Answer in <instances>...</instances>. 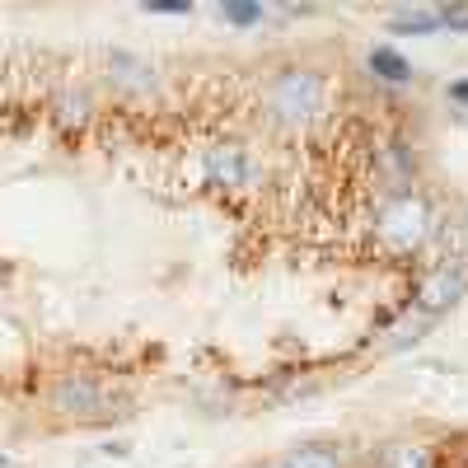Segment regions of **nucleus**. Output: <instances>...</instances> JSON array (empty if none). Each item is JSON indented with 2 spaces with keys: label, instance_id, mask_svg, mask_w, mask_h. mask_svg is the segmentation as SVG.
<instances>
[{
  "label": "nucleus",
  "instance_id": "nucleus-1",
  "mask_svg": "<svg viewBox=\"0 0 468 468\" xmlns=\"http://www.w3.org/2000/svg\"><path fill=\"white\" fill-rule=\"evenodd\" d=\"M431 225H436L431 207L421 197H412V192H399V197H388L384 211H379V239L394 253H412L431 239Z\"/></svg>",
  "mask_w": 468,
  "mask_h": 468
},
{
  "label": "nucleus",
  "instance_id": "nucleus-2",
  "mask_svg": "<svg viewBox=\"0 0 468 468\" xmlns=\"http://www.w3.org/2000/svg\"><path fill=\"white\" fill-rule=\"evenodd\" d=\"M324 103V85H319V75L314 70H304V66H286L271 75V85H267V108L282 117V122L300 127L309 122V117L319 112Z\"/></svg>",
  "mask_w": 468,
  "mask_h": 468
},
{
  "label": "nucleus",
  "instance_id": "nucleus-3",
  "mask_svg": "<svg viewBox=\"0 0 468 468\" xmlns=\"http://www.w3.org/2000/svg\"><path fill=\"white\" fill-rule=\"evenodd\" d=\"M463 295H468V258H463V253H450V258H441L431 271H426V282L417 286L412 314H421V319L436 324L441 314H450Z\"/></svg>",
  "mask_w": 468,
  "mask_h": 468
},
{
  "label": "nucleus",
  "instance_id": "nucleus-4",
  "mask_svg": "<svg viewBox=\"0 0 468 468\" xmlns=\"http://www.w3.org/2000/svg\"><path fill=\"white\" fill-rule=\"evenodd\" d=\"M117 403L122 399H112L94 375H61L52 384V408L75 421H108L117 412Z\"/></svg>",
  "mask_w": 468,
  "mask_h": 468
},
{
  "label": "nucleus",
  "instance_id": "nucleus-5",
  "mask_svg": "<svg viewBox=\"0 0 468 468\" xmlns=\"http://www.w3.org/2000/svg\"><path fill=\"white\" fill-rule=\"evenodd\" d=\"M207 178L220 183V187H249V183H258V165L244 145L225 141V145L207 150Z\"/></svg>",
  "mask_w": 468,
  "mask_h": 468
},
{
  "label": "nucleus",
  "instance_id": "nucleus-6",
  "mask_svg": "<svg viewBox=\"0 0 468 468\" xmlns=\"http://www.w3.org/2000/svg\"><path fill=\"white\" fill-rule=\"evenodd\" d=\"M366 66H370L375 80H388V85H408L412 80V61L403 52H394V48H375Z\"/></svg>",
  "mask_w": 468,
  "mask_h": 468
},
{
  "label": "nucleus",
  "instance_id": "nucleus-7",
  "mask_svg": "<svg viewBox=\"0 0 468 468\" xmlns=\"http://www.w3.org/2000/svg\"><path fill=\"white\" fill-rule=\"evenodd\" d=\"M108 75L117 85H136V90H154V70L141 61V57H132V52H112V61H108Z\"/></svg>",
  "mask_w": 468,
  "mask_h": 468
},
{
  "label": "nucleus",
  "instance_id": "nucleus-8",
  "mask_svg": "<svg viewBox=\"0 0 468 468\" xmlns=\"http://www.w3.org/2000/svg\"><path fill=\"white\" fill-rule=\"evenodd\" d=\"M277 468H342V454L333 445H300V450L282 454Z\"/></svg>",
  "mask_w": 468,
  "mask_h": 468
},
{
  "label": "nucleus",
  "instance_id": "nucleus-9",
  "mask_svg": "<svg viewBox=\"0 0 468 468\" xmlns=\"http://www.w3.org/2000/svg\"><path fill=\"white\" fill-rule=\"evenodd\" d=\"M436 28H441L436 10H399L394 19H388V33H399V37H426Z\"/></svg>",
  "mask_w": 468,
  "mask_h": 468
},
{
  "label": "nucleus",
  "instance_id": "nucleus-10",
  "mask_svg": "<svg viewBox=\"0 0 468 468\" xmlns=\"http://www.w3.org/2000/svg\"><path fill=\"white\" fill-rule=\"evenodd\" d=\"M216 15H220V24H229V28H258V24L267 19V5H253V0H225Z\"/></svg>",
  "mask_w": 468,
  "mask_h": 468
},
{
  "label": "nucleus",
  "instance_id": "nucleus-11",
  "mask_svg": "<svg viewBox=\"0 0 468 468\" xmlns=\"http://www.w3.org/2000/svg\"><path fill=\"white\" fill-rule=\"evenodd\" d=\"M388 468H431V454L421 445H403V450H394V463Z\"/></svg>",
  "mask_w": 468,
  "mask_h": 468
},
{
  "label": "nucleus",
  "instance_id": "nucleus-12",
  "mask_svg": "<svg viewBox=\"0 0 468 468\" xmlns=\"http://www.w3.org/2000/svg\"><path fill=\"white\" fill-rule=\"evenodd\" d=\"M436 19H441V28H450V33H468V5H441Z\"/></svg>",
  "mask_w": 468,
  "mask_h": 468
},
{
  "label": "nucleus",
  "instance_id": "nucleus-13",
  "mask_svg": "<svg viewBox=\"0 0 468 468\" xmlns=\"http://www.w3.org/2000/svg\"><path fill=\"white\" fill-rule=\"evenodd\" d=\"M145 15H192L187 0H150V5H141Z\"/></svg>",
  "mask_w": 468,
  "mask_h": 468
},
{
  "label": "nucleus",
  "instance_id": "nucleus-14",
  "mask_svg": "<svg viewBox=\"0 0 468 468\" xmlns=\"http://www.w3.org/2000/svg\"><path fill=\"white\" fill-rule=\"evenodd\" d=\"M450 99H454V103H468V80H454V85H450Z\"/></svg>",
  "mask_w": 468,
  "mask_h": 468
}]
</instances>
